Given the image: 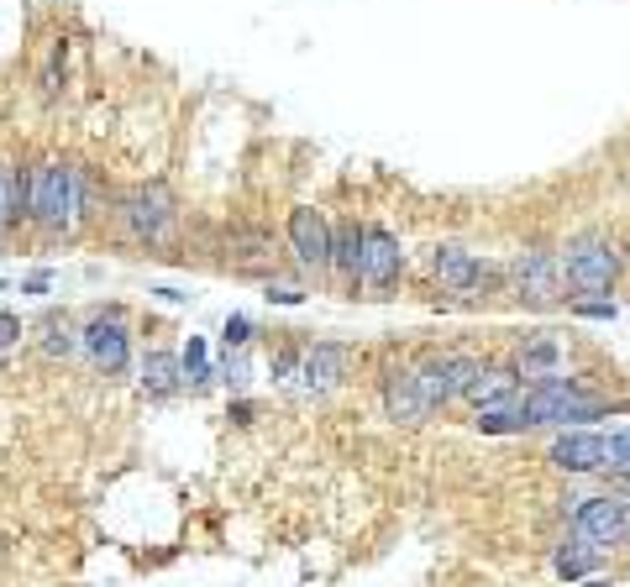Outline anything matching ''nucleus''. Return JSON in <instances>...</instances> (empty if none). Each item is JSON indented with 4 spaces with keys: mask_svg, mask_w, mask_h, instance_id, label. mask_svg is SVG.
Instances as JSON below:
<instances>
[{
    "mask_svg": "<svg viewBox=\"0 0 630 587\" xmlns=\"http://www.w3.org/2000/svg\"><path fill=\"white\" fill-rule=\"evenodd\" d=\"M100 215V178L95 168L74 163V158H32V205H27V232L42 241H63L85 221Z\"/></svg>",
    "mask_w": 630,
    "mask_h": 587,
    "instance_id": "obj_1",
    "label": "nucleus"
},
{
    "mask_svg": "<svg viewBox=\"0 0 630 587\" xmlns=\"http://www.w3.org/2000/svg\"><path fill=\"white\" fill-rule=\"evenodd\" d=\"M116 226L126 241H137V247H163L174 226H180V200H174V189L163 184V178H137V184H126L116 195Z\"/></svg>",
    "mask_w": 630,
    "mask_h": 587,
    "instance_id": "obj_2",
    "label": "nucleus"
},
{
    "mask_svg": "<svg viewBox=\"0 0 630 587\" xmlns=\"http://www.w3.org/2000/svg\"><path fill=\"white\" fill-rule=\"evenodd\" d=\"M520 399H526L531 425H568V420H594L600 414V399L583 394L572 378H536Z\"/></svg>",
    "mask_w": 630,
    "mask_h": 587,
    "instance_id": "obj_3",
    "label": "nucleus"
},
{
    "mask_svg": "<svg viewBox=\"0 0 630 587\" xmlns=\"http://www.w3.org/2000/svg\"><path fill=\"white\" fill-rule=\"evenodd\" d=\"M563 278H568V289H578V294H609L615 278H620V252H615V241H604V236H578L568 247Z\"/></svg>",
    "mask_w": 630,
    "mask_h": 587,
    "instance_id": "obj_4",
    "label": "nucleus"
},
{
    "mask_svg": "<svg viewBox=\"0 0 630 587\" xmlns=\"http://www.w3.org/2000/svg\"><path fill=\"white\" fill-rule=\"evenodd\" d=\"M79 352L95 362V373L121 378L132 367V330L121 321V310H100L90 325H79Z\"/></svg>",
    "mask_w": 630,
    "mask_h": 587,
    "instance_id": "obj_5",
    "label": "nucleus"
},
{
    "mask_svg": "<svg viewBox=\"0 0 630 587\" xmlns=\"http://www.w3.org/2000/svg\"><path fill=\"white\" fill-rule=\"evenodd\" d=\"M578 509H572V525H578V535L589 540V546H620L630 535V503L620 499V494H604V499H572Z\"/></svg>",
    "mask_w": 630,
    "mask_h": 587,
    "instance_id": "obj_6",
    "label": "nucleus"
},
{
    "mask_svg": "<svg viewBox=\"0 0 630 587\" xmlns=\"http://www.w3.org/2000/svg\"><path fill=\"white\" fill-rule=\"evenodd\" d=\"M546 462L557 472H604L609 467V436L604 430H563L552 440Z\"/></svg>",
    "mask_w": 630,
    "mask_h": 587,
    "instance_id": "obj_7",
    "label": "nucleus"
},
{
    "mask_svg": "<svg viewBox=\"0 0 630 587\" xmlns=\"http://www.w3.org/2000/svg\"><path fill=\"white\" fill-rule=\"evenodd\" d=\"M405 273V252L384 226H362V258H358V278L368 289H390L394 278Z\"/></svg>",
    "mask_w": 630,
    "mask_h": 587,
    "instance_id": "obj_8",
    "label": "nucleus"
},
{
    "mask_svg": "<svg viewBox=\"0 0 630 587\" xmlns=\"http://www.w3.org/2000/svg\"><path fill=\"white\" fill-rule=\"evenodd\" d=\"M473 367H479L473 357H431L425 367H416L425 404L442 410V404H452V399H462V388H468V378H473Z\"/></svg>",
    "mask_w": 630,
    "mask_h": 587,
    "instance_id": "obj_9",
    "label": "nucleus"
},
{
    "mask_svg": "<svg viewBox=\"0 0 630 587\" xmlns=\"http://www.w3.org/2000/svg\"><path fill=\"white\" fill-rule=\"evenodd\" d=\"M289 247H295L300 267H331V226L316 205L289 210Z\"/></svg>",
    "mask_w": 630,
    "mask_h": 587,
    "instance_id": "obj_10",
    "label": "nucleus"
},
{
    "mask_svg": "<svg viewBox=\"0 0 630 587\" xmlns=\"http://www.w3.org/2000/svg\"><path fill=\"white\" fill-rule=\"evenodd\" d=\"M347 367H353V352L347 347H336V341H316V347H305L300 362H295V378L310 388V394H326L336 383L347 378Z\"/></svg>",
    "mask_w": 630,
    "mask_h": 587,
    "instance_id": "obj_11",
    "label": "nucleus"
},
{
    "mask_svg": "<svg viewBox=\"0 0 630 587\" xmlns=\"http://www.w3.org/2000/svg\"><path fill=\"white\" fill-rule=\"evenodd\" d=\"M557 284H563V267H557V258H546V252H526V258L515 263V289H520V299H531V304H552V299H557Z\"/></svg>",
    "mask_w": 630,
    "mask_h": 587,
    "instance_id": "obj_12",
    "label": "nucleus"
},
{
    "mask_svg": "<svg viewBox=\"0 0 630 587\" xmlns=\"http://www.w3.org/2000/svg\"><path fill=\"white\" fill-rule=\"evenodd\" d=\"M221 252H226V263L237 267V273H269L273 267V236L258 232V226H237V232H226Z\"/></svg>",
    "mask_w": 630,
    "mask_h": 587,
    "instance_id": "obj_13",
    "label": "nucleus"
},
{
    "mask_svg": "<svg viewBox=\"0 0 630 587\" xmlns=\"http://www.w3.org/2000/svg\"><path fill=\"white\" fill-rule=\"evenodd\" d=\"M384 410H390V420H399V425H420V420L431 414L425 394H420V378L410 367H405V373H390V383H384Z\"/></svg>",
    "mask_w": 630,
    "mask_h": 587,
    "instance_id": "obj_14",
    "label": "nucleus"
},
{
    "mask_svg": "<svg viewBox=\"0 0 630 587\" xmlns=\"http://www.w3.org/2000/svg\"><path fill=\"white\" fill-rule=\"evenodd\" d=\"M431 267H436L442 289H452V294L479 289L483 278H489L479 258H473V252H462V247H436V258H431Z\"/></svg>",
    "mask_w": 630,
    "mask_h": 587,
    "instance_id": "obj_15",
    "label": "nucleus"
},
{
    "mask_svg": "<svg viewBox=\"0 0 630 587\" xmlns=\"http://www.w3.org/2000/svg\"><path fill=\"white\" fill-rule=\"evenodd\" d=\"M184 388V367H180V352H163V347H152L143 357V394L148 399H174Z\"/></svg>",
    "mask_w": 630,
    "mask_h": 587,
    "instance_id": "obj_16",
    "label": "nucleus"
},
{
    "mask_svg": "<svg viewBox=\"0 0 630 587\" xmlns=\"http://www.w3.org/2000/svg\"><path fill=\"white\" fill-rule=\"evenodd\" d=\"M526 425H531V420H526V399H520V388L479 410V430H483V436H505V430H526Z\"/></svg>",
    "mask_w": 630,
    "mask_h": 587,
    "instance_id": "obj_17",
    "label": "nucleus"
},
{
    "mask_svg": "<svg viewBox=\"0 0 630 587\" xmlns=\"http://www.w3.org/2000/svg\"><path fill=\"white\" fill-rule=\"evenodd\" d=\"M557 362H563V347H557V336H526L520 341V373L526 378H557Z\"/></svg>",
    "mask_w": 630,
    "mask_h": 587,
    "instance_id": "obj_18",
    "label": "nucleus"
},
{
    "mask_svg": "<svg viewBox=\"0 0 630 587\" xmlns=\"http://www.w3.org/2000/svg\"><path fill=\"white\" fill-rule=\"evenodd\" d=\"M552 566H557V577H563V583H583V577L600 566V546H589L583 535H572V540H563V546H557Z\"/></svg>",
    "mask_w": 630,
    "mask_h": 587,
    "instance_id": "obj_19",
    "label": "nucleus"
},
{
    "mask_svg": "<svg viewBox=\"0 0 630 587\" xmlns=\"http://www.w3.org/2000/svg\"><path fill=\"white\" fill-rule=\"evenodd\" d=\"M37 352L53 357V362H59V357H74V352H79V325L69 321V315H59V310H53V315H42V336H37Z\"/></svg>",
    "mask_w": 630,
    "mask_h": 587,
    "instance_id": "obj_20",
    "label": "nucleus"
},
{
    "mask_svg": "<svg viewBox=\"0 0 630 587\" xmlns=\"http://www.w3.org/2000/svg\"><path fill=\"white\" fill-rule=\"evenodd\" d=\"M505 394H515V373L510 367H473V378H468V388H462V399H473V404H494V399H505Z\"/></svg>",
    "mask_w": 630,
    "mask_h": 587,
    "instance_id": "obj_21",
    "label": "nucleus"
},
{
    "mask_svg": "<svg viewBox=\"0 0 630 587\" xmlns=\"http://www.w3.org/2000/svg\"><path fill=\"white\" fill-rule=\"evenodd\" d=\"M358 258H362V226L358 221H347V226L331 232V263L342 267L347 278H358Z\"/></svg>",
    "mask_w": 630,
    "mask_h": 587,
    "instance_id": "obj_22",
    "label": "nucleus"
},
{
    "mask_svg": "<svg viewBox=\"0 0 630 587\" xmlns=\"http://www.w3.org/2000/svg\"><path fill=\"white\" fill-rule=\"evenodd\" d=\"M180 367H184V388H206V383L215 378V373H210V347H206V336H189V341H184Z\"/></svg>",
    "mask_w": 630,
    "mask_h": 587,
    "instance_id": "obj_23",
    "label": "nucleus"
},
{
    "mask_svg": "<svg viewBox=\"0 0 630 587\" xmlns=\"http://www.w3.org/2000/svg\"><path fill=\"white\" fill-rule=\"evenodd\" d=\"M16 236V221H11V158L0 152V241Z\"/></svg>",
    "mask_w": 630,
    "mask_h": 587,
    "instance_id": "obj_24",
    "label": "nucleus"
},
{
    "mask_svg": "<svg viewBox=\"0 0 630 587\" xmlns=\"http://www.w3.org/2000/svg\"><path fill=\"white\" fill-rule=\"evenodd\" d=\"M22 336H27L22 315H16V310H0V357L16 352V347H22Z\"/></svg>",
    "mask_w": 630,
    "mask_h": 587,
    "instance_id": "obj_25",
    "label": "nucleus"
},
{
    "mask_svg": "<svg viewBox=\"0 0 630 587\" xmlns=\"http://www.w3.org/2000/svg\"><path fill=\"white\" fill-rule=\"evenodd\" d=\"M247 341H252V321H247V315H232L226 330H221V347H226V352H242Z\"/></svg>",
    "mask_w": 630,
    "mask_h": 587,
    "instance_id": "obj_26",
    "label": "nucleus"
},
{
    "mask_svg": "<svg viewBox=\"0 0 630 587\" xmlns=\"http://www.w3.org/2000/svg\"><path fill=\"white\" fill-rule=\"evenodd\" d=\"M578 315H589V321H615V304H600V299H583V304H578Z\"/></svg>",
    "mask_w": 630,
    "mask_h": 587,
    "instance_id": "obj_27",
    "label": "nucleus"
},
{
    "mask_svg": "<svg viewBox=\"0 0 630 587\" xmlns=\"http://www.w3.org/2000/svg\"><path fill=\"white\" fill-rule=\"evenodd\" d=\"M305 294L289 289V284H269V304H300Z\"/></svg>",
    "mask_w": 630,
    "mask_h": 587,
    "instance_id": "obj_28",
    "label": "nucleus"
},
{
    "mask_svg": "<svg viewBox=\"0 0 630 587\" xmlns=\"http://www.w3.org/2000/svg\"><path fill=\"white\" fill-rule=\"evenodd\" d=\"M53 289V273H32L27 284H22V294H48Z\"/></svg>",
    "mask_w": 630,
    "mask_h": 587,
    "instance_id": "obj_29",
    "label": "nucleus"
},
{
    "mask_svg": "<svg viewBox=\"0 0 630 587\" xmlns=\"http://www.w3.org/2000/svg\"><path fill=\"white\" fill-rule=\"evenodd\" d=\"M583 587H609V583H600V577H583Z\"/></svg>",
    "mask_w": 630,
    "mask_h": 587,
    "instance_id": "obj_30",
    "label": "nucleus"
},
{
    "mask_svg": "<svg viewBox=\"0 0 630 587\" xmlns=\"http://www.w3.org/2000/svg\"><path fill=\"white\" fill-rule=\"evenodd\" d=\"M0 289H5V278H0Z\"/></svg>",
    "mask_w": 630,
    "mask_h": 587,
    "instance_id": "obj_31",
    "label": "nucleus"
}]
</instances>
